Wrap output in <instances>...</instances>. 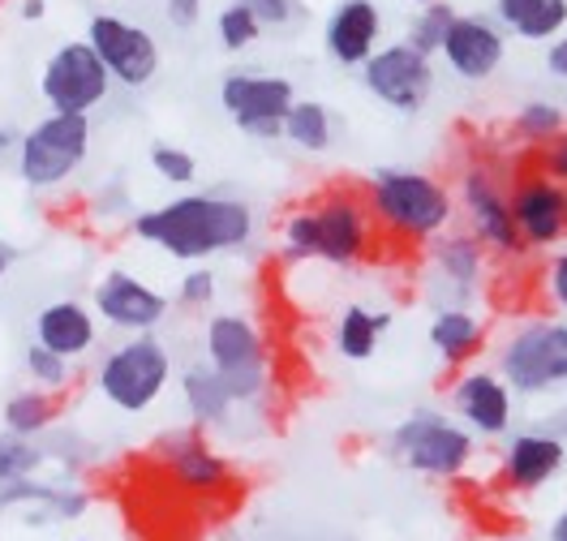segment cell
Masks as SVG:
<instances>
[{
  "label": "cell",
  "mask_w": 567,
  "mask_h": 541,
  "mask_svg": "<svg viewBox=\"0 0 567 541\" xmlns=\"http://www.w3.org/2000/svg\"><path fill=\"white\" fill-rule=\"evenodd\" d=\"M327 52L340 65H365L383 48V13L374 0H340L322 31Z\"/></svg>",
  "instance_id": "cell-20"
},
{
  "label": "cell",
  "mask_w": 567,
  "mask_h": 541,
  "mask_svg": "<svg viewBox=\"0 0 567 541\" xmlns=\"http://www.w3.org/2000/svg\"><path fill=\"white\" fill-rule=\"evenodd\" d=\"M498 374L516 396H550L567 387V319H529L498 353Z\"/></svg>",
  "instance_id": "cell-5"
},
{
  "label": "cell",
  "mask_w": 567,
  "mask_h": 541,
  "mask_svg": "<svg viewBox=\"0 0 567 541\" xmlns=\"http://www.w3.org/2000/svg\"><path fill=\"white\" fill-rule=\"evenodd\" d=\"M413 4H417V9H422V4H434V0H413Z\"/></svg>",
  "instance_id": "cell-45"
},
{
  "label": "cell",
  "mask_w": 567,
  "mask_h": 541,
  "mask_svg": "<svg viewBox=\"0 0 567 541\" xmlns=\"http://www.w3.org/2000/svg\"><path fill=\"white\" fill-rule=\"evenodd\" d=\"M456 207L468 219V232L498 258H520L525 241L516 232V219H512V194H507V180L495 164H468L461 173V189H456Z\"/></svg>",
  "instance_id": "cell-8"
},
{
  "label": "cell",
  "mask_w": 567,
  "mask_h": 541,
  "mask_svg": "<svg viewBox=\"0 0 567 541\" xmlns=\"http://www.w3.org/2000/svg\"><path fill=\"white\" fill-rule=\"evenodd\" d=\"M546 70H550V77L567 82V35L550 39V48H546Z\"/></svg>",
  "instance_id": "cell-40"
},
{
  "label": "cell",
  "mask_w": 567,
  "mask_h": 541,
  "mask_svg": "<svg viewBox=\"0 0 567 541\" xmlns=\"http://www.w3.org/2000/svg\"><path fill=\"white\" fill-rule=\"evenodd\" d=\"M361 82L391 112H422L430 104V95H434V61L425 52H417L409 39L383 43L365 61Z\"/></svg>",
  "instance_id": "cell-11"
},
{
  "label": "cell",
  "mask_w": 567,
  "mask_h": 541,
  "mask_svg": "<svg viewBox=\"0 0 567 541\" xmlns=\"http://www.w3.org/2000/svg\"><path fill=\"white\" fill-rule=\"evenodd\" d=\"M181 305H189V310H203V305H212L215 301V271L207 267H194L189 275H181Z\"/></svg>",
  "instance_id": "cell-35"
},
{
  "label": "cell",
  "mask_w": 567,
  "mask_h": 541,
  "mask_svg": "<svg viewBox=\"0 0 567 541\" xmlns=\"http://www.w3.org/2000/svg\"><path fill=\"white\" fill-rule=\"evenodd\" d=\"M151 168L164 180H173V185H189L194 173H198V159L173 143H155L151 146Z\"/></svg>",
  "instance_id": "cell-34"
},
{
  "label": "cell",
  "mask_w": 567,
  "mask_h": 541,
  "mask_svg": "<svg viewBox=\"0 0 567 541\" xmlns=\"http://www.w3.org/2000/svg\"><path fill=\"white\" fill-rule=\"evenodd\" d=\"M159 460H164V469L173 477V486H181L185 495H198L203 499V495H219V490L233 486L228 460L219 451H212V443L194 430L164 438L159 443Z\"/></svg>",
  "instance_id": "cell-18"
},
{
  "label": "cell",
  "mask_w": 567,
  "mask_h": 541,
  "mask_svg": "<svg viewBox=\"0 0 567 541\" xmlns=\"http://www.w3.org/2000/svg\"><path fill=\"white\" fill-rule=\"evenodd\" d=\"M567 129V116L564 108H555V104H546V100H533L525 108L516 112V121H512V134L520 138V143H550L555 134H564Z\"/></svg>",
  "instance_id": "cell-30"
},
{
  "label": "cell",
  "mask_w": 567,
  "mask_h": 541,
  "mask_svg": "<svg viewBox=\"0 0 567 541\" xmlns=\"http://www.w3.org/2000/svg\"><path fill=\"white\" fill-rule=\"evenodd\" d=\"M456 18H461V13H456L452 4H443V0L422 4V9H417V18H413V27H409V43L434 61V52H443L447 31H452V22H456Z\"/></svg>",
  "instance_id": "cell-29"
},
{
  "label": "cell",
  "mask_w": 567,
  "mask_h": 541,
  "mask_svg": "<svg viewBox=\"0 0 567 541\" xmlns=\"http://www.w3.org/2000/svg\"><path fill=\"white\" fill-rule=\"evenodd\" d=\"M495 18L529 43H550L564 35L567 0H495Z\"/></svg>",
  "instance_id": "cell-24"
},
{
  "label": "cell",
  "mask_w": 567,
  "mask_h": 541,
  "mask_svg": "<svg viewBox=\"0 0 567 541\" xmlns=\"http://www.w3.org/2000/svg\"><path fill=\"white\" fill-rule=\"evenodd\" d=\"M35 340L43 348L61 353V357H82L95 348L100 340V323H95V310H86L82 301H52L43 305L35 319Z\"/></svg>",
  "instance_id": "cell-21"
},
{
  "label": "cell",
  "mask_w": 567,
  "mask_h": 541,
  "mask_svg": "<svg viewBox=\"0 0 567 541\" xmlns=\"http://www.w3.org/2000/svg\"><path fill=\"white\" fill-rule=\"evenodd\" d=\"M546 538H550V541H567V507L559 511V516H555V520H550V533H546Z\"/></svg>",
  "instance_id": "cell-41"
},
{
  "label": "cell",
  "mask_w": 567,
  "mask_h": 541,
  "mask_svg": "<svg viewBox=\"0 0 567 541\" xmlns=\"http://www.w3.org/2000/svg\"><path fill=\"white\" fill-rule=\"evenodd\" d=\"M181 396H185V408L194 413V422H228V408L237 404L207 361L181 370Z\"/></svg>",
  "instance_id": "cell-25"
},
{
  "label": "cell",
  "mask_w": 567,
  "mask_h": 541,
  "mask_svg": "<svg viewBox=\"0 0 567 541\" xmlns=\"http://www.w3.org/2000/svg\"><path fill=\"white\" fill-rule=\"evenodd\" d=\"M391 326V314H374L365 305H349L336 326V348L349 361H370L379 353V335Z\"/></svg>",
  "instance_id": "cell-26"
},
{
  "label": "cell",
  "mask_w": 567,
  "mask_h": 541,
  "mask_svg": "<svg viewBox=\"0 0 567 541\" xmlns=\"http://www.w3.org/2000/svg\"><path fill=\"white\" fill-rule=\"evenodd\" d=\"M164 13H168V22H173L177 31H194L198 18H203V0H168Z\"/></svg>",
  "instance_id": "cell-39"
},
{
  "label": "cell",
  "mask_w": 567,
  "mask_h": 541,
  "mask_svg": "<svg viewBox=\"0 0 567 541\" xmlns=\"http://www.w3.org/2000/svg\"><path fill=\"white\" fill-rule=\"evenodd\" d=\"M91 150V116L48 112L18 143V177L31 189H56L82 168Z\"/></svg>",
  "instance_id": "cell-6"
},
{
  "label": "cell",
  "mask_w": 567,
  "mask_h": 541,
  "mask_svg": "<svg viewBox=\"0 0 567 541\" xmlns=\"http://www.w3.org/2000/svg\"><path fill=\"white\" fill-rule=\"evenodd\" d=\"M219 104L249 138H284V116L297 104V91L276 73H228L219 82Z\"/></svg>",
  "instance_id": "cell-12"
},
{
  "label": "cell",
  "mask_w": 567,
  "mask_h": 541,
  "mask_svg": "<svg viewBox=\"0 0 567 541\" xmlns=\"http://www.w3.org/2000/svg\"><path fill=\"white\" fill-rule=\"evenodd\" d=\"M107 86H112V73L100 61V52L91 48V39H78L56 48L43 73H39V95L48 100L52 112H78V116H91L107 100Z\"/></svg>",
  "instance_id": "cell-9"
},
{
  "label": "cell",
  "mask_w": 567,
  "mask_h": 541,
  "mask_svg": "<svg viewBox=\"0 0 567 541\" xmlns=\"http://www.w3.org/2000/svg\"><path fill=\"white\" fill-rule=\"evenodd\" d=\"M284 138L310 155H319L336 143V125H331V112L322 108L319 100H297L288 116H284Z\"/></svg>",
  "instance_id": "cell-27"
},
{
  "label": "cell",
  "mask_w": 567,
  "mask_h": 541,
  "mask_svg": "<svg viewBox=\"0 0 567 541\" xmlns=\"http://www.w3.org/2000/svg\"><path fill=\"white\" fill-rule=\"evenodd\" d=\"M22 18H27V22H39V18H43V0H22Z\"/></svg>",
  "instance_id": "cell-42"
},
{
  "label": "cell",
  "mask_w": 567,
  "mask_h": 541,
  "mask_svg": "<svg viewBox=\"0 0 567 541\" xmlns=\"http://www.w3.org/2000/svg\"><path fill=\"white\" fill-rule=\"evenodd\" d=\"M78 541H91V538H78Z\"/></svg>",
  "instance_id": "cell-47"
},
{
  "label": "cell",
  "mask_w": 567,
  "mask_h": 541,
  "mask_svg": "<svg viewBox=\"0 0 567 541\" xmlns=\"http://www.w3.org/2000/svg\"><path fill=\"white\" fill-rule=\"evenodd\" d=\"M207 365L224 378L233 399H258L267 383V348L258 326L241 314H215L207 323Z\"/></svg>",
  "instance_id": "cell-10"
},
{
  "label": "cell",
  "mask_w": 567,
  "mask_h": 541,
  "mask_svg": "<svg viewBox=\"0 0 567 541\" xmlns=\"http://www.w3.org/2000/svg\"><path fill=\"white\" fill-rule=\"evenodd\" d=\"M215 35H219V48H224V52H246V48H254V43L262 39V22L237 0V4H224V9H219Z\"/></svg>",
  "instance_id": "cell-31"
},
{
  "label": "cell",
  "mask_w": 567,
  "mask_h": 541,
  "mask_svg": "<svg viewBox=\"0 0 567 541\" xmlns=\"http://www.w3.org/2000/svg\"><path fill=\"white\" fill-rule=\"evenodd\" d=\"M537 168L546 173L550 180H559L567 185V129L564 134H555L550 143H542V155H537Z\"/></svg>",
  "instance_id": "cell-37"
},
{
  "label": "cell",
  "mask_w": 567,
  "mask_h": 541,
  "mask_svg": "<svg viewBox=\"0 0 567 541\" xmlns=\"http://www.w3.org/2000/svg\"><path fill=\"white\" fill-rule=\"evenodd\" d=\"M56 422V404L48 392L39 387H27V392H13L4 399V430L9 434H22V438H35L48 426Z\"/></svg>",
  "instance_id": "cell-28"
},
{
  "label": "cell",
  "mask_w": 567,
  "mask_h": 541,
  "mask_svg": "<svg viewBox=\"0 0 567 541\" xmlns=\"http://www.w3.org/2000/svg\"><path fill=\"white\" fill-rule=\"evenodd\" d=\"M249 13L262 22V31H271V27H288L301 9H297V0H241Z\"/></svg>",
  "instance_id": "cell-36"
},
{
  "label": "cell",
  "mask_w": 567,
  "mask_h": 541,
  "mask_svg": "<svg viewBox=\"0 0 567 541\" xmlns=\"http://www.w3.org/2000/svg\"><path fill=\"white\" fill-rule=\"evenodd\" d=\"M456 417L473 434L482 438H503L512 430V417H516V392L507 387L503 374H491V370H468L456 383Z\"/></svg>",
  "instance_id": "cell-17"
},
{
  "label": "cell",
  "mask_w": 567,
  "mask_h": 541,
  "mask_svg": "<svg viewBox=\"0 0 567 541\" xmlns=\"http://www.w3.org/2000/svg\"><path fill=\"white\" fill-rule=\"evenodd\" d=\"M443 61H447V70L464 77V82H486L491 73L507 61V35H503V27L491 22V18H477V13H468V18H456L452 22V31H447V43H443V52H439Z\"/></svg>",
  "instance_id": "cell-16"
},
{
  "label": "cell",
  "mask_w": 567,
  "mask_h": 541,
  "mask_svg": "<svg viewBox=\"0 0 567 541\" xmlns=\"http://www.w3.org/2000/svg\"><path fill=\"white\" fill-rule=\"evenodd\" d=\"M0 4H4V0H0Z\"/></svg>",
  "instance_id": "cell-48"
},
{
  "label": "cell",
  "mask_w": 567,
  "mask_h": 541,
  "mask_svg": "<svg viewBox=\"0 0 567 541\" xmlns=\"http://www.w3.org/2000/svg\"><path fill=\"white\" fill-rule=\"evenodd\" d=\"M27 374L35 378L39 387H65L70 383V357H61V353H52V348H43V344H31L27 348Z\"/></svg>",
  "instance_id": "cell-33"
},
{
  "label": "cell",
  "mask_w": 567,
  "mask_h": 541,
  "mask_svg": "<svg viewBox=\"0 0 567 541\" xmlns=\"http://www.w3.org/2000/svg\"><path fill=\"white\" fill-rule=\"evenodd\" d=\"M567 465V438L550 434L546 426L537 430H520L507 438V451H503V477L512 490H542L550 486Z\"/></svg>",
  "instance_id": "cell-19"
},
{
  "label": "cell",
  "mask_w": 567,
  "mask_h": 541,
  "mask_svg": "<svg viewBox=\"0 0 567 541\" xmlns=\"http://www.w3.org/2000/svg\"><path fill=\"white\" fill-rule=\"evenodd\" d=\"M86 39H91V48L100 52V61L107 65L112 82H121V86H130V91L155 82L164 56H159V43H155V35H151L146 27L125 22V18H116V13H95L91 27H86Z\"/></svg>",
  "instance_id": "cell-14"
},
{
  "label": "cell",
  "mask_w": 567,
  "mask_h": 541,
  "mask_svg": "<svg viewBox=\"0 0 567 541\" xmlns=\"http://www.w3.org/2000/svg\"><path fill=\"white\" fill-rule=\"evenodd\" d=\"M430 344L447 365H468L486 348V326L473 310H439L430 323Z\"/></svg>",
  "instance_id": "cell-22"
},
{
  "label": "cell",
  "mask_w": 567,
  "mask_h": 541,
  "mask_svg": "<svg viewBox=\"0 0 567 541\" xmlns=\"http://www.w3.org/2000/svg\"><path fill=\"white\" fill-rule=\"evenodd\" d=\"M546 296H550V305L567 319V250H559L546 262Z\"/></svg>",
  "instance_id": "cell-38"
},
{
  "label": "cell",
  "mask_w": 567,
  "mask_h": 541,
  "mask_svg": "<svg viewBox=\"0 0 567 541\" xmlns=\"http://www.w3.org/2000/svg\"><path fill=\"white\" fill-rule=\"evenodd\" d=\"M512 219L525 250H555L567 241V185L550 180L542 168L516 173L512 185Z\"/></svg>",
  "instance_id": "cell-13"
},
{
  "label": "cell",
  "mask_w": 567,
  "mask_h": 541,
  "mask_svg": "<svg viewBox=\"0 0 567 541\" xmlns=\"http://www.w3.org/2000/svg\"><path fill=\"white\" fill-rule=\"evenodd\" d=\"M18 143H22V134H13V129H0V155H4V150H18Z\"/></svg>",
  "instance_id": "cell-43"
},
{
  "label": "cell",
  "mask_w": 567,
  "mask_h": 541,
  "mask_svg": "<svg viewBox=\"0 0 567 541\" xmlns=\"http://www.w3.org/2000/svg\"><path fill=\"white\" fill-rule=\"evenodd\" d=\"M430 258L443 271V280L464 292L477 289L486 275V246L473 232H443L439 241H430Z\"/></svg>",
  "instance_id": "cell-23"
},
{
  "label": "cell",
  "mask_w": 567,
  "mask_h": 541,
  "mask_svg": "<svg viewBox=\"0 0 567 541\" xmlns=\"http://www.w3.org/2000/svg\"><path fill=\"white\" fill-rule=\"evenodd\" d=\"M391 447H395V456L413 472L439 477V481H456V477L473 465V451H477L468 426H456L452 417L430 413V408L409 413V417L391 430Z\"/></svg>",
  "instance_id": "cell-7"
},
{
  "label": "cell",
  "mask_w": 567,
  "mask_h": 541,
  "mask_svg": "<svg viewBox=\"0 0 567 541\" xmlns=\"http://www.w3.org/2000/svg\"><path fill=\"white\" fill-rule=\"evenodd\" d=\"M498 541H520V538H498Z\"/></svg>",
  "instance_id": "cell-46"
},
{
  "label": "cell",
  "mask_w": 567,
  "mask_h": 541,
  "mask_svg": "<svg viewBox=\"0 0 567 541\" xmlns=\"http://www.w3.org/2000/svg\"><path fill=\"white\" fill-rule=\"evenodd\" d=\"M95 319H104L125 335H146L168 319V296L146 289L130 271H107L95 284Z\"/></svg>",
  "instance_id": "cell-15"
},
{
  "label": "cell",
  "mask_w": 567,
  "mask_h": 541,
  "mask_svg": "<svg viewBox=\"0 0 567 541\" xmlns=\"http://www.w3.org/2000/svg\"><path fill=\"white\" fill-rule=\"evenodd\" d=\"M9 262H13V250H4V246H0V280H4V271H9Z\"/></svg>",
  "instance_id": "cell-44"
},
{
  "label": "cell",
  "mask_w": 567,
  "mask_h": 541,
  "mask_svg": "<svg viewBox=\"0 0 567 541\" xmlns=\"http://www.w3.org/2000/svg\"><path fill=\"white\" fill-rule=\"evenodd\" d=\"M138 241L173 253L181 262H198L224 250H241L254 237V211L241 198L224 194H181L164 207H151L134 219Z\"/></svg>",
  "instance_id": "cell-1"
},
{
  "label": "cell",
  "mask_w": 567,
  "mask_h": 541,
  "mask_svg": "<svg viewBox=\"0 0 567 541\" xmlns=\"http://www.w3.org/2000/svg\"><path fill=\"white\" fill-rule=\"evenodd\" d=\"M374 211L357 189H331L315 207H301L284 219V258H319L331 267H353L374 246Z\"/></svg>",
  "instance_id": "cell-2"
},
{
  "label": "cell",
  "mask_w": 567,
  "mask_h": 541,
  "mask_svg": "<svg viewBox=\"0 0 567 541\" xmlns=\"http://www.w3.org/2000/svg\"><path fill=\"white\" fill-rule=\"evenodd\" d=\"M370 211L388 228L391 237L409 241V246H430L443 232H452L456 219V194L430 173L413 168H379L370 177Z\"/></svg>",
  "instance_id": "cell-3"
},
{
  "label": "cell",
  "mask_w": 567,
  "mask_h": 541,
  "mask_svg": "<svg viewBox=\"0 0 567 541\" xmlns=\"http://www.w3.org/2000/svg\"><path fill=\"white\" fill-rule=\"evenodd\" d=\"M168 383H173V353L151 331L116 344L100 361V374H95L100 396L116 413H146L155 399L168 392Z\"/></svg>",
  "instance_id": "cell-4"
},
{
  "label": "cell",
  "mask_w": 567,
  "mask_h": 541,
  "mask_svg": "<svg viewBox=\"0 0 567 541\" xmlns=\"http://www.w3.org/2000/svg\"><path fill=\"white\" fill-rule=\"evenodd\" d=\"M43 465V451H39L31 438L22 434H0V481L9 477H31V472Z\"/></svg>",
  "instance_id": "cell-32"
}]
</instances>
